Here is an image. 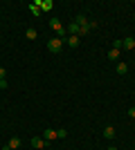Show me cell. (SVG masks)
Masks as SVG:
<instances>
[{
  "mask_svg": "<svg viewBox=\"0 0 135 150\" xmlns=\"http://www.w3.org/2000/svg\"><path fill=\"white\" fill-rule=\"evenodd\" d=\"M47 50L52 52V54H59V52L63 50V40H61V38H50V40H47Z\"/></svg>",
  "mask_w": 135,
  "mask_h": 150,
  "instance_id": "6da1fadb",
  "label": "cell"
},
{
  "mask_svg": "<svg viewBox=\"0 0 135 150\" xmlns=\"http://www.w3.org/2000/svg\"><path fill=\"white\" fill-rule=\"evenodd\" d=\"M133 47H135V38L133 36H129V38L122 40V50H133Z\"/></svg>",
  "mask_w": 135,
  "mask_h": 150,
  "instance_id": "7a4b0ae2",
  "label": "cell"
},
{
  "mask_svg": "<svg viewBox=\"0 0 135 150\" xmlns=\"http://www.w3.org/2000/svg\"><path fill=\"white\" fill-rule=\"evenodd\" d=\"M45 144H47V141H45L43 137H32V146H34V148H39V150H41Z\"/></svg>",
  "mask_w": 135,
  "mask_h": 150,
  "instance_id": "3957f363",
  "label": "cell"
},
{
  "mask_svg": "<svg viewBox=\"0 0 135 150\" xmlns=\"http://www.w3.org/2000/svg\"><path fill=\"white\" fill-rule=\"evenodd\" d=\"M43 139L45 141H54V139H56V130H50V128H47V130L43 132Z\"/></svg>",
  "mask_w": 135,
  "mask_h": 150,
  "instance_id": "277c9868",
  "label": "cell"
},
{
  "mask_svg": "<svg viewBox=\"0 0 135 150\" xmlns=\"http://www.w3.org/2000/svg\"><path fill=\"white\" fill-rule=\"evenodd\" d=\"M104 137L113 139V137H115V128H113V125H106V128H104Z\"/></svg>",
  "mask_w": 135,
  "mask_h": 150,
  "instance_id": "5b68a950",
  "label": "cell"
},
{
  "mask_svg": "<svg viewBox=\"0 0 135 150\" xmlns=\"http://www.w3.org/2000/svg\"><path fill=\"white\" fill-rule=\"evenodd\" d=\"M119 56H122V52H119V50H113V47L108 50V58H110V61H117Z\"/></svg>",
  "mask_w": 135,
  "mask_h": 150,
  "instance_id": "8992f818",
  "label": "cell"
},
{
  "mask_svg": "<svg viewBox=\"0 0 135 150\" xmlns=\"http://www.w3.org/2000/svg\"><path fill=\"white\" fill-rule=\"evenodd\" d=\"M20 144H23V141H20V139H18V137H11V139H9V148H11V150H16V148H20Z\"/></svg>",
  "mask_w": 135,
  "mask_h": 150,
  "instance_id": "52a82bcc",
  "label": "cell"
},
{
  "mask_svg": "<svg viewBox=\"0 0 135 150\" xmlns=\"http://www.w3.org/2000/svg\"><path fill=\"white\" fill-rule=\"evenodd\" d=\"M68 45H70V47H79V45H81L79 36H68Z\"/></svg>",
  "mask_w": 135,
  "mask_h": 150,
  "instance_id": "ba28073f",
  "label": "cell"
},
{
  "mask_svg": "<svg viewBox=\"0 0 135 150\" xmlns=\"http://www.w3.org/2000/svg\"><path fill=\"white\" fill-rule=\"evenodd\" d=\"M126 72H129V65H126V63H117V74H126Z\"/></svg>",
  "mask_w": 135,
  "mask_h": 150,
  "instance_id": "9c48e42d",
  "label": "cell"
},
{
  "mask_svg": "<svg viewBox=\"0 0 135 150\" xmlns=\"http://www.w3.org/2000/svg\"><path fill=\"white\" fill-rule=\"evenodd\" d=\"M25 36L29 38V40H36V36H39V31H36V29H32V27H29V29L25 31Z\"/></svg>",
  "mask_w": 135,
  "mask_h": 150,
  "instance_id": "30bf717a",
  "label": "cell"
},
{
  "mask_svg": "<svg viewBox=\"0 0 135 150\" xmlns=\"http://www.w3.org/2000/svg\"><path fill=\"white\" fill-rule=\"evenodd\" d=\"M65 137H68V130H63V128L56 130V139H65Z\"/></svg>",
  "mask_w": 135,
  "mask_h": 150,
  "instance_id": "8fae6325",
  "label": "cell"
},
{
  "mask_svg": "<svg viewBox=\"0 0 135 150\" xmlns=\"http://www.w3.org/2000/svg\"><path fill=\"white\" fill-rule=\"evenodd\" d=\"M77 25H79V27H84V25H88V20H86L84 16H77Z\"/></svg>",
  "mask_w": 135,
  "mask_h": 150,
  "instance_id": "7c38bea8",
  "label": "cell"
},
{
  "mask_svg": "<svg viewBox=\"0 0 135 150\" xmlns=\"http://www.w3.org/2000/svg\"><path fill=\"white\" fill-rule=\"evenodd\" d=\"M110 47H113V50H119V52H122V40H113V45H110Z\"/></svg>",
  "mask_w": 135,
  "mask_h": 150,
  "instance_id": "4fadbf2b",
  "label": "cell"
},
{
  "mask_svg": "<svg viewBox=\"0 0 135 150\" xmlns=\"http://www.w3.org/2000/svg\"><path fill=\"white\" fill-rule=\"evenodd\" d=\"M129 117H131V119H135V108H129Z\"/></svg>",
  "mask_w": 135,
  "mask_h": 150,
  "instance_id": "5bb4252c",
  "label": "cell"
},
{
  "mask_svg": "<svg viewBox=\"0 0 135 150\" xmlns=\"http://www.w3.org/2000/svg\"><path fill=\"white\" fill-rule=\"evenodd\" d=\"M5 76H7V69H5V67H0V79H5Z\"/></svg>",
  "mask_w": 135,
  "mask_h": 150,
  "instance_id": "9a60e30c",
  "label": "cell"
},
{
  "mask_svg": "<svg viewBox=\"0 0 135 150\" xmlns=\"http://www.w3.org/2000/svg\"><path fill=\"white\" fill-rule=\"evenodd\" d=\"M0 88H2V90L7 88V81H5V79H0Z\"/></svg>",
  "mask_w": 135,
  "mask_h": 150,
  "instance_id": "2e32d148",
  "label": "cell"
},
{
  "mask_svg": "<svg viewBox=\"0 0 135 150\" xmlns=\"http://www.w3.org/2000/svg\"><path fill=\"white\" fill-rule=\"evenodd\" d=\"M108 150H117V148H115V146H110V148H108Z\"/></svg>",
  "mask_w": 135,
  "mask_h": 150,
  "instance_id": "e0dca14e",
  "label": "cell"
},
{
  "mask_svg": "<svg viewBox=\"0 0 135 150\" xmlns=\"http://www.w3.org/2000/svg\"><path fill=\"white\" fill-rule=\"evenodd\" d=\"M133 67H135V61H133Z\"/></svg>",
  "mask_w": 135,
  "mask_h": 150,
  "instance_id": "ac0fdd59",
  "label": "cell"
},
{
  "mask_svg": "<svg viewBox=\"0 0 135 150\" xmlns=\"http://www.w3.org/2000/svg\"><path fill=\"white\" fill-rule=\"evenodd\" d=\"M133 121H135V119H133Z\"/></svg>",
  "mask_w": 135,
  "mask_h": 150,
  "instance_id": "d6986e66",
  "label": "cell"
}]
</instances>
